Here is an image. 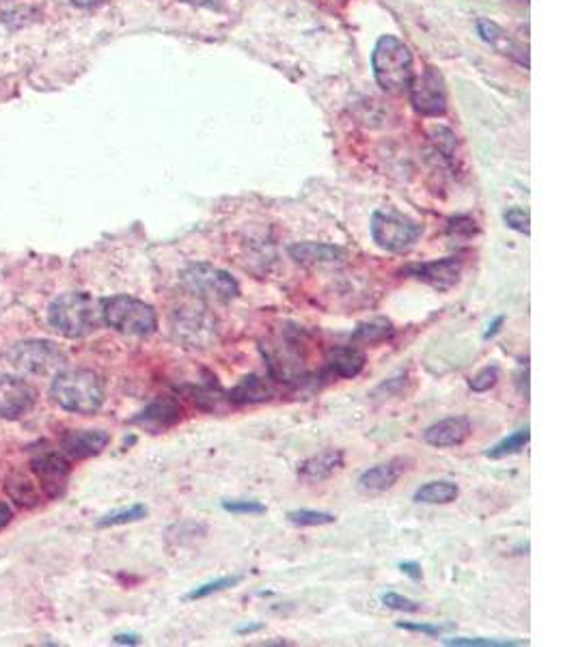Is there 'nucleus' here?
Masks as SVG:
<instances>
[{"mask_svg":"<svg viewBox=\"0 0 576 647\" xmlns=\"http://www.w3.org/2000/svg\"><path fill=\"white\" fill-rule=\"evenodd\" d=\"M48 318L50 326L63 337H87L104 324L102 300L93 298L87 292L63 294L50 305Z\"/></svg>","mask_w":576,"mask_h":647,"instance_id":"nucleus-1","label":"nucleus"},{"mask_svg":"<svg viewBox=\"0 0 576 647\" xmlns=\"http://www.w3.org/2000/svg\"><path fill=\"white\" fill-rule=\"evenodd\" d=\"M54 402L76 415H93L104 406V382L91 369H67L57 374L50 389Z\"/></svg>","mask_w":576,"mask_h":647,"instance_id":"nucleus-2","label":"nucleus"},{"mask_svg":"<svg viewBox=\"0 0 576 647\" xmlns=\"http://www.w3.org/2000/svg\"><path fill=\"white\" fill-rule=\"evenodd\" d=\"M104 324L128 337H149L158 330V315L152 305L132 296H111L102 300Z\"/></svg>","mask_w":576,"mask_h":647,"instance_id":"nucleus-3","label":"nucleus"},{"mask_svg":"<svg viewBox=\"0 0 576 647\" xmlns=\"http://www.w3.org/2000/svg\"><path fill=\"white\" fill-rule=\"evenodd\" d=\"M374 76L378 85L387 93H402L410 87L413 80V57L397 37L384 35L378 39L374 48Z\"/></svg>","mask_w":576,"mask_h":647,"instance_id":"nucleus-4","label":"nucleus"},{"mask_svg":"<svg viewBox=\"0 0 576 647\" xmlns=\"http://www.w3.org/2000/svg\"><path fill=\"white\" fill-rule=\"evenodd\" d=\"M184 292L199 302H231L240 296V283L231 272L212 264H190L180 272Z\"/></svg>","mask_w":576,"mask_h":647,"instance_id":"nucleus-5","label":"nucleus"},{"mask_svg":"<svg viewBox=\"0 0 576 647\" xmlns=\"http://www.w3.org/2000/svg\"><path fill=\"white\" fill-rule=\"evenodd\" d=\"M171 335L188 350H208L218 339V322L201 305L182 307L171 315Z\"/></svg>","mask_w":576,"mask_h":647,"instance_id":"nucleus-6","label":"nucleus"},{"mask_svg":"<svg viewBox=\"0 0 576 647\" xmlns=\"http://www.w3.org/2000/svg\"><path fill=\"white\" fill-rule=\"evenodd\" d=\"M369 231H372V238L382 251L406 253L421 238L423 227L395 210H378L372 216Z\"/></svg>","mask_w":576,"mask_h":647,"instance_id":"nucleus-7","label":"nucleus"},{"mask_svg":"<svg viewBox=\"0 0 576 647\" xmlns=\"http://www.w3.org/2000/svg\"><path fill=\"white\" fill-rule=\"evenodd\" d=\"M11 365L31 376H46L63 367V352L50 341H24L9 352Z\"/></svg>","mask_w":576,"mask_h":647,"instance_id":"nucleus-8","label":"nucleus"},{"mask_svg":"<svg viewBox=\"0 0 576 647\" xmlns=\"http://www.w3.org/2000/svg\"><path fill=\"white\" fill-rule=\"evenodd\" d=\"M264 356L268 361L270 374L277 380L294 382V380H300L305 376L307 359L303 354H300L298 343L290 337L268 343V346H264Z\"/></svg>","mask_w":576,"mask_h":647,"instance_id":"nucleus-9","label":"nucleus"},{"mask_svg":"<svg viewBox=\"0 0 576 647\" xmlns=\"http://www.w3.org/2000/svg\"><path fill=\"white\" fill-rule=\"evenodd\" d=\"M410 100L421 115L438 117L445 113L447 108V89L443 76L432 67H428L421 76L410 80Z\"/></svg>","mask_w":576,"mask_h":647,"instance_id":"nucleus-10","label":"nucleus"},{"mask_svg":"<svg viewBox=\"0 0 576 647\" xmlns=\"http://www.w3.org/2000/svg\"><path fill=\"white\" fill-rule=\"evenodd\" d=\"M402 274L410 279H417L425 285H430L436 292H449L456 287L462 274V261L458 257H445L428 261V264H413L402 270Z\"/></svg>","mask_w":576,"mask_h":647,"instance_id":"nucleus-11","label":"nucleus"},{"mask_svg":"<svg viewBox=\"0 0 576 647\" xmlns=\"http://www.w3.org/2000/svg\"><path fill=\"white\" fill-rule=\"evenodd\" d=\"M37 399V391L29 382L20 378L3 376L0 378V417L3 419H18L26 415Z\"/></svg>","mask_w":576,"mask_h":647,"instance_id":"nucleus-12","label":"nucleus"},{"mask_svg":"<svg viewBox=\"0 0 576 647\" xmlns=\"http://www.w3.org/2000/svg\"><path fill=\"white\" fill-rule=\"evenodd\" d=\"M471 434H473L471 419L458 415V417H447L432 423L430 428L423 432V440L430 447L449 449V447L464 445Z\"/></svg>","mask_w":576,"mask_h":647,"instance_id":"nucleus-13","label":"nucleus"},{"mask_svg":"<svg viewBox=\"0 0 576 647\" xmlns=\"http://www.w3.org/2000/svg\"><path fill=\"white\" fill-rule=\"evenodd\" d=\"M180 419H182L180 404L171 397H162L149 404L139 417L132 419V423L152 434H160L164 430L173 428L175 423H180Z\"/></svg>","mask_w":576,"mask_h":647,"instance_id":"nucleus-14","label":"nucleus"},{"mask_svg":"<svg viewBox=\"0 0 576 647\" xmlns=\"http://www.w3.org/2000/svg\"><path fill=\"white\" fill-rule=\"evenodd\" d=\"M346 464V453L341 449H326L315 453L305 462L298 464V477L307 484H320V481L331 479Z\"/></svg>","mask_w":576,"mask_h":647,"instance_id":"nucleus-15","label":"nucleus"},{"mask_svg":"<svg viewBox=\"0 0 576 647\" xmlns=\"http://www.w3.org/2000/svg\"><path fill=\"white\" fill-rule=\"evenodd\" d=\"M108 443H111V434L104 430H76L67 432L61 438V449L65 451V456L85 460L98 456V453L106 449Z\"/></svg>","mask_w":576,"mask_h":647,"instance_id":"nucleus-16","label":"nucleus"},{"mask_svg":"<svg viewBox=\"0 0 576 647\" xmlns=\"http://www.w3.org/2000/svg\"><path fill=\"white\" fill-rule=\"evenodd\" d=\"M404 471H406V462L402 458H393L389 462L367 468V471L361 473L356 484H359V490L365 494H382L391 490L397 481H400Z\"/></svg>","mask_w":576,"mask_h":647,"instance_id":"nucleus-17","label":"nucleus"},{"mask_svg":"<svg viewBox=\"0 0 576 647\" xmlns=\"http://www.w3.org/2000/svg\"><path fill=\"white\" fill-rule=\"evenodd\" d=\"M365 352L356 346H335L326 352V369L335 378H356L365 369Z\"/></svg>","mask_w":576,"mask_h":647,"instance_id":"nucleus-18","label":"nucleus"},{"mask_svg":"<svg viewBox=\"0 0 576 647\" xmlns=\"http://www.w3.org/2000/svg\"><path fill=\"white\" fill-rule=\"evenodd\" d=\"M290 257L296 264L303 266H322V264H337L346 257V251L335 244L324 242H296L290 246Z\"/></svg>","mask_w":576,"mask_h":647,"instance_id":"nucleus-19","label":"nucleus"},{"mask_svg":"<svg viewBox=\"0 0 576 647\" xmlns=\"http://www.w3.org/2000/svg\"><path fill=\"white\" fill-rule=\"evenodd\" d=\"M33 473L39 477L41 486L48 494H57L54 488H63L65 479L70 475V462H67L59 453H44L33 460Z\"/></svg>","mask_w":576,"mask_h":647,"instance_id":"nucleus-20","label":"nucleus"},{"mask_svg":"<svg viewBox=\"0 0 576 647\" xmlns=\"http://www.w3.org/2000/svg\"><path fill=\"white\" fill-rule=\"evenodd\" d=\"M274 397V387L262 376H244L236 387L229 391V402L246 406V404H266Z\"/></svg>","mask_w":576,"mask_h":647,"instance_id":"nucleus-21","label":"nucleus"},{"mask_svg":"<svg viewBox=\"0 0 576 647\" xmlns=\"http://www.w3.org/2000/svg\"><path fill=\"white\" fill-rule=\"evenodd\" d=\"M479 35H482L490 46H495L501 54H510L512 59H516L518 63H523V65H529V59H527V50L516 44V41L507 35L501 26H497L495 22H490V20H479Z\"/></svg>","mask_w":576,"mask_h":647,"instance_id":"nucleus-22","label":"nucleus"},{"mask_svg":"<svg viewBox=\"0 0 576 647\" xmlns=\"http://www.w3.org/2000/svg\"><path fill=\"white\" fill-rule=\"evenodd\" d=\"M460 488L454 481H430L415 492V501L423 505H449L458 499Z\"/></svg>","mask_w":576,"mask_h":647,"instance_id":"nucleus-23","label":"nucleus"},{"mask_svg":"<svg viewBox=\"0 0 576 647\" xmlns=\"http://www.w3.org/2000/svg\"><path fill=\"white\" fill-rule=\"evenodd\" d=\"M395 333L393 322L387 318H372L367 322H361L356 326L352 333L354 343H365V346H376V343H382L391 339Z\"/></svg>","mask_w":576,"mask_h":647,"instance_id":"nucleus-24","label":"nucleus"},{"mask_svg":"<svg viewBox=\"0 0 576 647\" xmlns=\"http://www.w3.org/2000/svg\"><path fill=\"white\" fill-rule=\"evenodd\" d=\"M529 440H531V428H529V425H525L523 430H518V432L510 434L507 438H503L501 443H497L495 447H490L486 451V458H490V460H503L507 456H514V453L523 451L529 445Z\"/></svg>","mask_w":576,"mask_h":647,"instance_id":"nucleus-25","label":"nucleus"},{"mask_svg":"<svg viewBox=\"0 0 576 647\" xmlns=\"http://www.w3.org/2000/svg\"><path fill=\"white\" fill-rule=\"evenodd\" d=\"M7 494L22 507H33L39 501V492L33 481L24 475H11L7 479Z\"/></svg>","mask_w":576,"mask_h":647,"instance_id":"nucleus-26","label":"nucleus"},{"mask_svg":"<svg viewBox=\"0 0 576 647\" xmlns=\"http://www.w3.org/2000/svg\"><path fill=\"white\" fill-rule=\"evenodd\" d=\"M287 522L294 527H324L337 522V516L331 512H315V509H294L287 514Z\"/></svg>","mask_w":576,"mask_h":647,"instance_id":"nucleus-27","label":"nucleus"},{"mask_svg":"<svg viewBox=\"0 0 576 647\" xmlns=\"http://www.w3.org/2000/svg\"><path fill=\"white\" fill-rule=\"evenodd\" d=\"M242 583V576H223V578H216V581L210 583H203L199 587H195L186 596V600H203V598H210L214 594H221V591L229 589V587H236Z\"/></svg>","mask_w":576,"mask_h":647,"instance_id":"nucleus-28","label":"nucleus"},{"mask_svg":"<svg viewBox=\"0 0 576 647\" xmlns=\"http://www.w3.org/2000/svg\"><path fill=\"white\" fill-rule=\"evenodd\" d=\"M147 516V507L145 505H132L128 509H121V512L115 514H108L104 516L98 527H117V525H128V522H136V520H143Z\"/></svg>","mask_w":576,"mask_h":647,"instance_id":"nucleus-29","label":"nucleus"},{"mask_svg":"<svg viewBox=\"0 0 576 647\" xmlns=\"http://www.w3.org/2000/svg\"><path fill=\"white\" fill-rule=\"evenodd\" d=\"M445 645H456V647H523L527 645V641H514V639H482V637H451L443 641Z\"/></svg>","mask_w":576,"mask_h":647,"instance_id":"nucleus-30","label":"nucleus"},{"mask_svg":"<svg viewBox=\"0 0 576 647\" xmlns=\"http://www.w3.org/2000/svg\"><path fill=\"white\" fill-rule=\"evenodd\" d=\"M499 376H501V371H499L497 365L484 367V369H479L477 374L469 380V387L475 393H486V391H490L499 382Z\"/></svg>","mask_w":576,"mask_h":647,"instance_id":"nucleus-31","label":"nucleus"},{"mask_svg":"<svg viewBox=\"0 0 576 647\" xmlns=\"http://www.w3.org/2000/svg\"><path fill=\"white\" fill-rule=\"evenodd\" d=\"M223 509L229 514H242V516L266 514V505L259 501H223Z\"/></svg>","mask_w":576,"mask_h":647,"instance_id":"nucleus-32","label":"nucleus"},{"mask_svg":"<svg viewBox=\"0 0 576 647\" xmlns=\"http://www.w3.org/2000/svg\"><path fill=\"white\" fill-rule=\"evenodd\" d=\"M382 604H384V607H389L393 611H402V613H417V611H421V604L419 602L410 600V598H404L400 594H393V591H389V594L382 596Z\"/></svg>","mask_w":576,"mask_h":647,"instance_id":"nucleus-33","label":"nucleus"},{"mask_svg":"<svg viewBox=\"0 0 576 647\" xmlns=\"http://www.w3.org/2000/svg\"><path fill=\"white\" fill-rule=\"evenodd\" d=\"M505 225L518 231V233H525V236H529L531 233V218H529V212L525 210H520V208H512V210H507L505 212Z\"/></svg>","mask_w":576,"mask_h":647,"instance_id":"nucleus-34","label":"nucleus"},{"mask_svg":"<svg viewBox=\"0 0 576 647\" xmlns=\"http://www.w3.org/2000/svg\"><path fill=\"white\" fill-rule=\"evenodd\" d=\"M449 233H451V236H456V238L469 240V238H473L475 233H477L475 220L466 218V216H458V218H454V220H451V223H449Z\"/></svg>","mask_w":576,"mask_h":647,"instance_id":"nucleus-35","label":"nucleus"},{"mask_svg":"<svg viewBox=\"0 0 576 647\" xmlns=\"http://www.w3.org/2000/svg\"><path fill=\"white\" fill-rule=\"evenodd\" d=\"M397 628L410 630V632H423V635H428V637H441L443 632L454 630V624H408V622H402V624H397Z\"/></svg>","mask_w":576,"mask_h":647,"instance_id":"nucleus-36","label":"nucleus"},{"mask_svg":"<svg viewBox=\"0 0 576 647\" xmlns=\"http://www.w3.org/2000/svg\"><path fill=\"white\" fill-rule=\"evenodd\" d=\"M400 570L406 576L413 578V581H421V576H423V570H421V566H419L417 561H404V563H400Z\"/></svg>","mask_w":576,"mask_h":647,"instance_id":"nucleus-37","label":"nucleus"},{"mask_svg":"<svg viewBox=\"0 0 576 647\" xmlns=\"http://www.w3.org/2000/svg\"><path fill=\"white\" fill-rule=\"evenodd\" d=\"M182 3H186V5H192V7H205V9H214V11H221V9H223V3H225V0H182Z\"/></svg>","mask_w":576,"mask_h":647,"instance_id":"nucleus-38","label":"nucleus"},{"mask_svg":"<svg viewBox=\"0 0 576 647\" xmlns=\"http://www.w3.org/2000/svg\"><path fill=\"white\" fill-rule=\"evenodd\" d=\"M503 324H505V315H497L495 322H492V324L488 326L486 333H484V341H488V339H492V337H497V335L501 333Z\"/></svg>","mask_w":576,"mask_h":647,"instance_id":"nucleus-39","label":"nucleus"},{"mask_svg":"<svg viewBox=\"0 0 576 647\" xmlns=\"http://www.w3.org/2000/svg\"><path fill=\"white\" fill-rule=\"evenodd\" d=\"M13 514H11V509L7 503H0V529H5L9 522H11Z\"/></svg>","mask_w":576,"mask_h":647,"instance_id":"nucleus-40","label":"nucleus"},{"mask_svg":"<svg viewBox=\"0 0 576 647\" xmlns=\"http://www.w3.org/2000/svg\"><path fill=\"white\" fill-rule=\"evenodd\" d=\"M113 641L119 645H139L141 643V639L136 635H117Z\"/></svg>","mask_w":576,"mask_h":647,"instance_id":"nucleus-41","label":"nucleus"},{"mask_svg":"<svg viewBox=\"0 0 576 647\" xmlns=\"http://www.w3.org/2000/svg\"><path fill=\"white\" fill-rule=\"evenodd\" d=\"M67 3L74 7H95V5H100L102 0H67Z\"/></svg>","mask_w":576,"mask_h":647,"instance_id":"nucleus-42","label":"nucleus"},{"mask_svg":"<svg viewBox=\"0 0 576 647\" xmlns=\"http://www.w3.org/2000/svg\"><path fill=\"white\" fill-rule=\"evenodd\" d=\"M264 626L262 624H251V626H242V628H238V635H253V632H257V630H262Z\"/></svg>","mask_w":576,"mask_h":647,"instance_id":"nucleus-43","label":"nucleus"}]
</instances>
